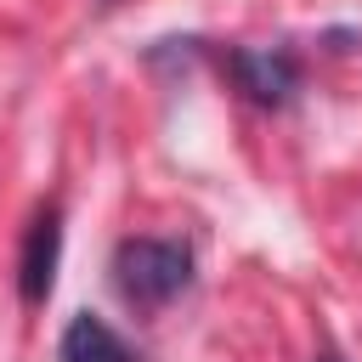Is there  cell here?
<instances>
[{
  "label": "cell",
  "instance_id": "obj_4",
  "mask_svg": "<svg viewBox=\"0 0 362 362\" xmlns=\"http://www.w3.org/2000/svg\"><path fill=\"white\" fill-rule=\"evenodd\" d=\"M232 68H238V85L255 102H283L294 90V79H300L294 74V57H283V51H238Z\"/></svg>",
  "mask_w": 362,
  "mask_h": 362
},
{
  "label": "cell",
  "instance_id": "obj_1",
  "mask_svg": "<svg viewBox=\"0 0 362 362\" xmlns=\"http://www.w3.org/2000/svg\"><path fill=\"white\" fill-rule=\"evenodd\" d=\"M113 277H119V294L130 305L158 311L192 283V249L170 243V238H130V243H119Z\"/></svg>",
  "mask_w": 362,
  "mask_h": 362
},
{
  "label": "cell",
  "instance_id": "obj_3",
  "mask_svg": "<svg viewBox=\"0 0 362 362\" xmlns=\"http://www.w3.org/2000/svg\"><path fill=\"white\" fill-rule=\"evenodd\" d=\"M57 356H62V362H141V356H136L102 317H90V311H79V317L62 328Z\"/></svg>",
  "mask_w": 362,
  "mask_h": 362
},
{
  "label": "cell",
  "instance_id": "obj_5",
  "mask_svg": "<svg viewBox=\"0 0 362 362\" xmlns=\"http://www.w3.org/2000/svg\"><path fill=\"white\" fill-rule=\"evenodd\" d=\"M317 362H339V356H317Z\"/></svg>",
  "mask_w": 362,
  "mask_h": 362
},
{
  "label": "cell",
  "instance_id": "obj_2",
  "mask_svg": "<svg viewBox=\"0 0 362 362\" xmlns=\"http://www.w3.org/2000/svg\"><path fill=\"white\" fill-rule=\"evenodd\" d=\"M57 249H62V215L57 209H40L28 221V238H23V260H17V283H23V300L40 305L51 294V277H57Z\"/></svg>",
  "mask_w": 362,
  "mask_h": 362
}]
</instances>
